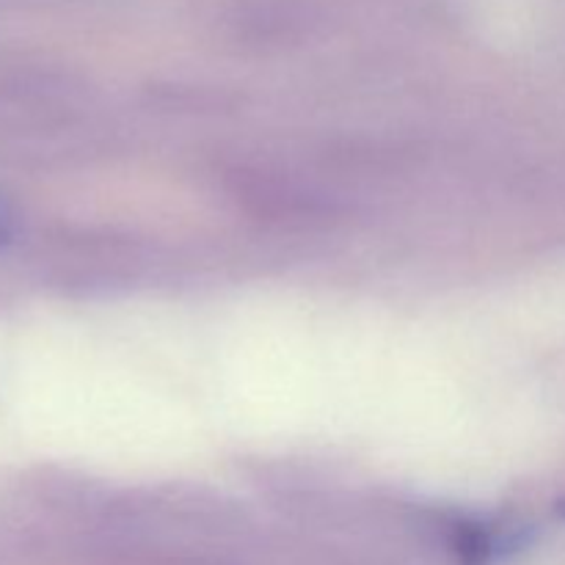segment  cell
<instances>
[{
  "instance_id": "1",
  "label": "cell",
  "mask_w": 565,
  "mask_h": 565,
  "mask_svg": "<svg viewBox=\"0 0 565 565\" xmlns=\"http://www.w3.org/2000/svg\"><path fill=\"white\" fill-rule=\"evenodd\" d=\"M447 541L458 565H497L502 557L513 555L527 544V533L522 527L502 533L475 519H458Z\"/></svg>"
},
{
  "instance_id": "2",
  "label": "cell",
  "mask_w": 565,
  "mask_h": 565,
  "mask_svg": "<svg viewBox=\"0 0 565 565\" xmlns=\"http://www.w3.org/2000/svg\"><path fill=\"white\" fill-rule=\"evenodd\" d=\"M6 241H9V224H6L3 213H0V246H3Z\"/></svg>"
},
{
  "instance_id": "3",
  "label": "cell",
  "mask_w": 565,
  "mask_h": 565,
  "mask_svg": "<svg viewBox=\"0 0 565 565\" xmlns=\"http://www.w3.org/2000/svg\"><path fill=\"white\" fill-rule=\"evenodd\" d=\"M557 511H561V516L565 519V502H561V505H557Z\"/></svg>"
}]
</instances>
